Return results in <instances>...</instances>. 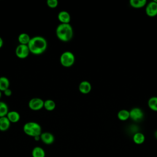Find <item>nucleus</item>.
Wrapping results in <instances>:
<instances>
[{
    "instance_id": "20",
    "label": "nucleus",
    "mask_w": 157,
    "mask_h": 157,
    "mask_svg": "<svg viewBox=\"0 0 157 157\" xmlns=\"http://www.w3.org/2000/svg\"><path fill=\"white\" fill-rule=\"evenodd\" d=\"M148 106L153 111L157 112V96H153L149 98Z\"/></svg>"
},
{
    "instance_id": "9",
    "label": "nucleus",
    "mask_w": 157,
    "mask_h": 157,
    "mask_svg": "<svg viewBox=\"0 0 157 157\" xmlns=\"http://www.w3.org/2000/svg\"><path fill=\"white\" fill-rule=\"evenodd\" d=\"M40 140L46 145H51L55 141L54 136L49 132H44L40 134Z\"/></svg>"
},
{
    "instance_id": "10",
    "label": "nucleus",
    "mask_w": 157,
    "mask_h": 157,
    "mask_svg": "<svg viewBox=\"0 0 157 157\" xmlns=\"http://www.w3.org/2000/svg\"><path fill=\"white\" fill-rule=\"evenodd\" d=\"M78 90L82 94H88L91 90V85L88 81H82L79 83Z\"/></svg>"
},
{
    "instance_id": "4",
    "label": "nucleus",
    "mask_w": 157,
    "mask_h": 157,
    "mask_svg": "<svg viewBox=\"0 0 157 157\" xmlns=\"http://www.w3.org/2000/svg\"><path fill=\"white\" fill-rule=\"evenodd\" d=\"M59 61L62 66L66 67H71L75 62V56L72 52L66 51L61 55Z\"/></svg>"
},
{
    "instance_id": "28",
    "label": "nucleus",
    "mask_w": 157,
    "mask_h": 157,
    "mask_svg": "<svg viewBox=\"0 0 157 157\" xmlns=\"http://www.w3.org/2000/svg\"><path fill=\"white\" fill-rule=\"evenodd\" d=\"M1 97V91H0V98Z\"/></svg>"
},
{
    "instance_id": "5",
    "label": "nucleus",
    "mask_w": 157,
    "mask_h": 157,
    "mask_svg": "<svg viewBox=\"0 0 157 157\" xmlns=\"http://www.w3.org/2000/svg\"><path fill=\"white\" fill-rule=\"evenodd\" d=\"M144 117L143 110L139 107H134L129 111V118L136 122L141 121Z\"/></svg>"
},
{
    "instance_id": "24",
    "label": "nucleus",
    "mask_w": 157,
    "mask_h": 157,
    "mask_svg": "<svg viewBox=\"0 0 157 157\" xmlns=\"http://www.w3.org/2000/svg\"><path fill=\"white\" fill-rule=\"evenodd\" d=\"M3 92H4V94L6 96H10L12 94V90H11L9 88H7V89H6V90H4Z\"/></svg>"
},
{
    "instance_id": "15",
    "label": "nucleus",
    "mask_w": 157,
    "mask_h": 157,
    "mask_svg": "<svg viewBox=\"0 0 157 157\" xmlns=\"http://www.w3.org/2000/svg\"><path fill=\"white\" fill-rule=\"evenodd\" d=\"M7 117L10 121V123H17L20 120V115L17 111L12 110L9 111L7 115Z\"/></svg>"
},
{
    "instance_id": "17",
    "label": "nucleus",
    "mask_w": 157,
    "mask_h": 157,
    "mask_svg": "<svg viewBox=\"0 0 157 157\" xmlns=\"http://www.w3.org/2000/svg\"><path fill=\"white\" fill-rule=\"evenodd\" d=\"M147 4L146 0H131L129 1L130 6L136 9H139L144 7Z\"/></svg>"
},
{
    "instance_id": "14",
    "label": "nucleus",
    "mask_w": 157,
    "mask_h": 157,
    "mask_svg": "<svg viewBox=\"0 0 157 157\" xmlns=\"http://www.w3.org/2000/svg\"><path fill=\"white\" fill-rule=\"evenodd\" d=\"M31 155L32 157H45V152L43 148L37 146L32 150Z\"/></svg>"
},
{
    "instance_id": "2",
    "label": "nucleus",
    "mask_w": 157,
    "mask_h": 157,
    "mask_svg": "<svg viewBox=\"0 0 157 157\" xmlns=\"http://www.w3.org/2000/svg\"><path fill=\"white\" fill-rule=\"evenodd\" d=\"M73 29L70 23H60L56 28L57 37L63 42H68L72 39Z\"/></svg>"
},
{
    "instance_id": "22",
    "label": "nucleus",
    "mask_w": 157,
    "mask_h": 157,
    "mask_svg": "<svg viewBox=\"0 0 157 157\" xmlns=\"http://www.w3.org/2000/svg\"><path fill=\"white\" fill-rule=\"evenodd\" d=\"M9 112L7 104L3 101H0V117L7 116Z\"/></svg>"
},
{
    "instance_id": "12",
    "label": "nucleus",
    "mask_w": 157,
    "mask_h": 157,
    "mask_svg": "<svg viewBox=\"0 0 157 157\" xmlns=\"http://www.w3.org/2000/svg\"><path fill=\"white\" fill-rule=\"evenodd\" d=\"M10 126V121L7 116L0 117V131H6Z\"/></svg>"
},
{
    "instance_id": "19",
    "label": "nucleus",
    "mask_w": 157,
    "mask_h": 157,
    "mask_svg": "<svg viewBox=\"0 0 157 157\" xmlns=\"http://www.w3.org/2000/svg\"><path fill=\"white\" fill-rule=\"evenodd\" d=\"M117 117L121 121H126L129 118V111L126 109L120 110L117 113Z\"/></svg>"
},
{
    "instance_id": "16",
    "label": "nucleus",
    "mask_w": 157,
    "mask_h": 157,
    "mask_svg": "<svg viewBox=\"0 0 157 157\" xmlns=\"http://www.w3.org/2000/svg\"><path fill=\"white\" fill-rule=\"evenodd\" d=\"M31 37L29 36L28 34L26 33H22L20 34L18 36V40L20 43V44H23V45H28V43L30 41Z\"/></svg>"
},
{
    "instance_id": "6",
    "label": "nucleus",
    "mask_w": 157,
    "mask_h": 157,
    "mask_svg": "<svg viewBox=\"0 0 157 157\" xmlns=\"http://www.w3.org/2000/svg\"><path fill=\"white\" fill-rule=\"evenodd\" d=\"M30 53L28 45L19 44L15 48V55L19 58H26Z\"/></svg>"
},
{
    "instance_id": "21",
    "label": "nucleus",
    "mask_w": 157,
    "mask_h": 157,
    "mask_svg": "<svg viewBox=\"0 0 157 157\" xmlns=\"http://www.w3.org/2000/svg\"><path fill=\"white\" fill-rule=\"evenodd\" d=\"M44 107L48 111H52L56 107V103L52 99H47L44 101Z\"/></svg>"
},
{
    "instance_id": "8",
    "label": "nucleus",
    "mask_w": 157,
    "mask_h": 157,
    "mask_svg": "<svg viewBox=\"0 0 157 157\" xmlns=\"http://www.w3.org/2000/svg\"><path fill=\"white\" fill-rule=\"evenodd\" d=\"M145 12L148 17H155L157 15V3L154 1L148 2L146 6Z\"/></svg>"
},
{
    "instance_id": "23",
    "label": "nucleus",
    "mask_w": 157,
    "mask_h": 157,
    "mask_svg": "<svg viewBox=\"0 0 157 157\" xmlns=\"http://www.w3.org/2000/svg\"><path fill=\"white\" fill-rule=\"evenodd\" d=\"M47 4L50 8H55L57 7L58 4V0H47Z\"/></svg>"
},
{
    "instance_id": "29",
    "label": "nucleus",
    "mask_w": 157,
    "mask_h": 157,
    "mask_svg": "<svg viewBox=\"0 0 157 157\" xmlns=\"http://www.w3.org/2000/svg\"><path fill=\"white\" fill-rule=\"evenodd\" d=\"M153 1H155V2L157 3V0H153Z\"/></svg>"
},
{
    "instance_id": "11",
    "label": "nucleus",
    "mask_w": 157,
    "mask_h": 157,
    "mask_svg": "<svg viewBox=\"0 0 157 157\" xmlns=\"http://www.w3.org/2000/svg\"><path fill=\"white\" fill-rule=\"evenodd\" d=\"M58 19L61 23H69L71 21V15L68 12L61 10L58 13Z\"/></svg>"
},
{
    "instance_id": "3",
    "label": "nucleus",
    "mask_w": 157,
    "mask_h": 157,
    "mask_svg": "<svg viewBox=\"0 0 157 157\" xmlns=\"http://www.w3.org/2000/svg\"><path fill=\"white\" fill-rule=\"evenodd\" d=\"M24 132L33 138L36 136H40L42 134L41 126L34 121H29L26 123L23 127Z\"/></svg>"
},
{
    "instance_id": "13",
    "label": "nucleus",
    "mask_w": 157,
    "mask_h": 157,
    "mask_svg": "<svg viewBox=\"0 0 157 157\" xmlns=\"http://www.w3.org/2000/svg\"><path fill=\"white\" fill-rule=\"evenodd\" d=\"M145 140V136L143 133L140 132H137L133 134L132 136V140L137 145L142 144Z\"/></svg>"
},
{
    "instance_id": "7",
    "label": "nucleus",
    "mask_w": 157,
    "mask_h": 157,
    "mask_svg": "<svg viewBox=\"0 0 157 157\" xmlns=\"http://www.w3.org/2000/svg\"><path fill=\"white\" fill-rule=\"evenodd\" d=\"M44 101L39 98H34L29 100L28 107L33 110H39L44 107Z\"/></svg>"
},
{
    "instance_id": "27",
    "label": "nucleus",
    "mask_w": 157,
    "mask_h": 157,
    "mask_svg": "<svg viewBox=\"0 0 157 157\" xmlns=\"http://www.w3.org/2000/svg\"><path fill=\"white\" fill-rule=\"evenodd\" d=\"M154 136H155V137L157 139V130L155 132V134H154Z\"/></svg>"
},
{
    "instance_id": "25",
    "label": "nucleus",
    "mask_w": 157,
    "mask_h": 157,
    "mask_svg": "<svg viewBox=\"0 0 157 157\" xmlns=\"http://www.w3.org/2000/svg\"><path fill=\"white\" fill-rule=\"evenodd\" d=\"M3 43H4V42H3V39H2V38L0 36V48H1V47H2V45H3Z\"/></svg>"
},
{
    "instance_id": "18",
    "label": "nucleus",
    "mask_w": 157,
    "mask_h": 157,
    "mask_svg": "<svg viewBox=\"0 0 157 157\" xmlns=\"http://www.w3.org/2000/svg\"><path fill=\"white\" fill-rule=\"evenodd\" d=\"M10 85V82L7 77L2 76L0 77V91H4L6 89L9 88Z\"/></svg>"
},
{
    "instance_id": "26",
    "label": "nucleus",
    "mask_w": 157,
    "mask_h": 157,
    "mask_svg": "<svg viewBox=\"0 0 157 157\" xmlns=\"http://www.w3.org/2000/svg\"><path fill=\"white\" fill-rule=\"evenodd\" d=\"M34 140H35L36 141H38V140H40V136H36V137H34Z\"/></svg>"
},
{
    "instance_id": "1",
    "label": "nucleus",
    "mask_w": 157,
    "mask_h": 157,
    "mask_svg": "<svg viewBox=\"0 0 157 157\" xmlns=\"http://www.w3.org/2000/svg\"><path fill=\"white\" fill-rule=\"evenodd\" d=\"M28 46L31 53L34 55H40L46 50L47 41L42 36H36L31 38Z\"/></svg>"
}]
</instances>
